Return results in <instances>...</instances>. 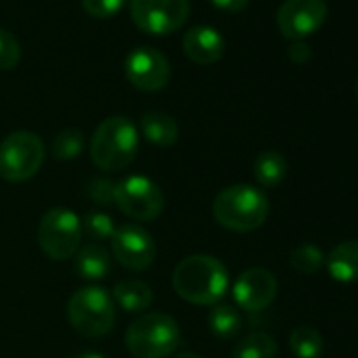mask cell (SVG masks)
Here are the masks:
<instances>
[{
  "label": "cell",
  "instance_id": "cell-15",
  "mask_svg": "<svg viewBox=\"0 0 358 358\" xmlns=\"http://www.w3.org/2000/svg\"><path fill=\"white\" fill-rule=\"evenodd\" d=\"M329 274L339 282H358V241L339 243L324 257Z\"/></svg>",
  "mask_w": 358,
  "mask_h": 358
},
{
  "label": "cell",
  "instance_id": "cell-18",
  "mask_svg": "<svg viewBox=\"0 0 358 358\" xmlns=\"http://www.w3.org/2000/svg\"><path fill=\"white\" fill-rule=\"evenodd\" d=\"M114 303L127 312H143L154 301V291L143 280H120L112 293Z\"/></svg>",
  "mask_w": 358,
  "mask_h": 358
},
{
  "label": "cell",
  "instance_id": "cell-33",
  "mask_svg": "<svg viewBox=\"0 0 358 358\" xmlns=\"http://www.w3.org/2000/svg\"><path fill=\"white\" fill-rule=\"evenodd\" d=\"M356 99H358V83H356Z\"/></svg>",
  "mask_w": 358,
  "mask_h": 358
},
{
  "label": "cell",
  "instance_id": "cell-27",
  "mask_svg": "<svg viewBox=\"0 0 358 358\" xmlns=\"http://www.w3.org/2000/svg\"><path fill=\"white\" fill-rule=\"evenodd\" d=\"M124 5V0H83V9L97 20L116 15Z\"/></svg>",
  "mask_w": 358,
  "mask_h": 358
},
{
  "label": "cell",
  "instance_id": "cell-6",
  "mask_svg": "<svg viewBox=\"0 0 358 358\" xmlns=\"http://www.w3.org/2000/svg\"><path fill=\"white\" fill-rule=\"evenodd\" d=\"M45 143L32 131H15L0 141V177L20 184L34 177L45 162Z\"/></svg>",
  "mask_w": 358,
  "mask_h": 358
},
{
  "label": "cell",
  "instance_id": "cell-32",
  "mask_svg": "<svg viewBox=\"0 0 358 358\" xmlns=\"http://www.w3.org/2000/svg\"><path fill=\"white\" fill-rule=\"evenodd\" d=\"M175 358H203V356L196 354V352H182V354H177Z\"/></svg>",
  "mask_w": 358,
  "mask_h": 358
},
{
  "label": "cell",
  "instance_id": "cell-12",
  "mask_svg": "<svg viewBox=\"0 0 358 358\" xmlns=\"http://www.w3.org/2000/svg\"><path fill=\"white\" fill-rule=\"evenodd\" d=\"M110 241H112V253L122 268L145 270L154 264L156 245L145 228L137 224H124L116 228Z\"/></svg>",
  "mask_w": 358,
  "mask_h": 358
},
{
  "label": "cell",
  "instance_id": "cell-28",
  "mask_svg": "<svg viewBox=\"0 0 358 358\" xmlns=\"http://www.w3.org/2000/svg\"><path fill=\"white\" fill-rule=\"evenodd\" d=\"M114 188L116 184L108 182V179H93L89 184V196L97 205H112L114 203Z\"/></svg>",
  "mask_w": 358,
  "mask_h": 358
},
{
  "label": "cell",
  "instance_id": "cell-3",
  "mask_svg": "<svg viewBox=\"0 0 358 358\" xmlns=\"http://www.w3.org/2000/svg\"><path fill=\"white\" fill-rule=\"evenodd\" d=\"M91 160L97 169L114 173L127 169L139 150L137 127L127 116H110L91 137Z\"/></svg>",
  "mask_w": 358,
  "mask_h": 358
},
{
  "label": "cell",
  "instance_id": "cell-26",
  "mask_svg": "<svg viewBox=\"0 0 358 358\" xmlns=\"http://www.w3.org/2000/svg\"><path fill=\"white\" fill-rule=\"evenodd\" d=\"M22 59L20 41L5 28H0V70H11Z\"/></svg>",
  "mask_w": 358,
  "mask_h": 358
},
{
  "label": "cell",
  "instance_id": "cell-16",
  "mask_svg": "<svg viewBox=\"0 0 358 358\" xmlns=\"http://www.w3.org/2000/svg\"><path fill=\"white\" fill-rule=\"evenodd\" d=\"M139 129L150 143L160 145V148L173 145L179 137V127H177L175 118L160 110L145 112L139 120Z\"/></svg>",
  "mask_w": 358,
  "mask_h": 358
},
{
  "label": "cell",
  "instance_id": "cell-22",
  "mask_svg": "<svg viewBox=\"0 0 358 358\" xmlns=\"http://www.w3.org/2000/svg\"><path fill=\"white\" fill-rule=\"evenodd\" d=\"M278 343L268 333H251L234 348V358H276Z\"/></svg>",
  "mask_w": 358,
  "mask_h": 358
},
{
  "label": "cell",
  "instance_id": "cell-13",
  "mask_svg": "<svg viewBox=\"0 0 358 358\" xmlns=\"http://www.w3.org/2000/svg\"><path fill=\"white\" fill-rule=\"evenodd\" d=\"M278 293L276 276L266 268H249L245 270L232 289L234 301L247 312H262L266 310Z\"/></svg>",
  "mask_w": 358,
  "mask_h": 358
},
{
  "label": "cell",
  "instance_id": "cell-1",
  "mask_svg": "<svg viewBox=\"0 0 358 358\" xmlns=\"http://www.w3.org/2000/svg\"><path fill=\"white\" fill-rule=\"evenodd\" d=\"M175 293L196 306H215L228 291V270L213 255H190L173 270Z\"/></svg>",
  "mask_w": 358,
  "mask_h": 358
},
{
  "label": "cell",
  "instance_id": "cell-5",
  "mask_svg": "<svg viewBox=\"0 0 358 358\" xmlns=\"http://www.w3.org/2000/svg\"><path fill=\"white\" fill-rule=\"evenodd\" d=\"M68 320L85 337L106 335L116 320V303L101 287L76 289L68 301Z\"/></svg>",
  "mask_w": 358,
  "mask_h": 358
},
{
  "label": "cell",
  "instance_id": "cell-25",
  "mask_svg": "<svg viewBox=\"0 0 358 358\" xmlns=\"http://www.w3.org/2000/svg\"><path fill=\"white\" fill-rule=\"evenodd\" d=\"M80 224H83V234L87 232V236L93 241H108L116 232L114 220L103 211H89Z\"/></svg>",
  "mask_w": 358,
  "mask_h": 358
},
{
  "label": "cell",
  "instance_id": "cell-9",
  "mask_svg": "<svg viewBox=\"0 0 358 358\" xmlns=\"http://www.w3.org/2000/svg\"><path fill=\"white\" fill-rule=\"evenodd\" d=\"M133 24L145 32L164 36L184 28L190 17V0H131Z\"/></svg>",
  "mask_w": 358,
  "mask_h": 358
},
{
  "label": "cell",
  "instance_id": "cell-29",
  "mask_svg": "<svg viewBox=\"0 0 358 358\" xmlns=\"http://www.w3.org/2000/svg\"><path fill=\"white\" fill-rule=\"evenodd\" d=\"M310 57H312V49H310V45L306 41H291V45H289V59L293 64H297V66L308 64Z\"/></svg>",
  "mask_w": 358,
  "mask_h": 358
},
{
  "label": "cell",
  "instance_id": "cell-23",
  "mask_svg": "<svg viewBox=\"0 0 358 358\" xmlns=\"http://www.w3.org/2000/svg\"><path fill=\"white\" fill-rule=\"evenodd\" d=\"M324 257H327V255H324L316 245L306 243V245H299L297 249L291 251L289 264H291V268H293L295 272L310 276V274H316V272L324 266Z\"/></svg>",
  "mask_w": 358,
  "mask_h": 358
},
{
  "label": "cell",
  "instance_id": "cell-19",
  "mask_svg": "<svg viewBox=\"0 0 358 358\" xmlns=\"http://www.w3.org/2000/svg\"><path fill=\"white\" fill-rule=\"evenodd\" d=\"M287 160L276 150H266L255 158L253 175L262 188H276L285 182L287 177Z\"/></svg>",
  "mask_w": 358,
  "mask_h": 358
},
{
  "label": "cell",
  "instance_id": "cell-7",
  "mask_svg": "<svg viewBox=\"0 0 358 358\" xmlns=\"http://www.w3.org/2000/svg\"><path fill=\"white\" fill-rule=\"evenodd\" d=\"M83 241L80 217L70 211L55 207L47 211L38 224V245L47 257L64 262L76 255Z\"/></svg>",
  "mask_w": 358,
  "mask_h": 358
},
{
  "label": "cell",
  "instance_id": "cell-14",
  "mask_svg": "<svg viewBox=\"0 0 358 358\" xmlns=\"http://www.w3.org/2000/svg\"><path fill=\"white\" fill-rule=\"evenodd\" d=\"M226 41L211 26H194L184 34V53L199 66H211L224 57Z\"/></svg>",
  "mask_w": 358,
  "mask_h": 358
},
{
  "label": "cell",
  "instance_id": "cell-21",
  "mask_svg": "<svg viewBox=\"0 0 358 358\" xmlns=\"http://www.w3.org/2000/svg\"><path fill=\"white\" fill-rule=\"evenodd\" d=\"M289 345H291V352L297 358H320L322 356V350H324L322 335L318 333V329H314L310 324L295 327L291 331Z\"/></svg>",
  "mask_w": 358,
  "mask_h": 358
},
{
  "label": "cell",
  "instance_id": "cell-10",
  "mask_svg": "<svg viewBox=\"0 0 358 358\" xmlns=\"http://www.w3.org/2000/svg\"><path fill=\"white\" fill-rule=\"evenodd\" d=\"M327 20L324 0H285L276 13V26L289 41H303L318 32Z\"/></svg>",
  "mask_w": 358,
  "mask_h": 358
},
{
  "label": "cell",
  "instance_id": "cell-4",
  "mask_svg": "<svg viewBox=\"0 0 358 358\" xmlns=\"http://www.w3.org/2000/svg\"><path fill=\"white\" fill-rule=\"evenodd\" d=\"M124 341L129 352L137 358H166L179 348L182 331L173 316L150 312L129 324Z\"/></svg>",
  "mask_w": 358,
  "mask_h": 358
},
{
  "label": "cell",
  "instance_id": "cell-20",
  "mask_svg": "<svg viewBox=\"0 0 358 358\" xmlns=\"http://www.w3.org/2000/svg\"><path fill=\"white\" fill-rule=\"evenodd\" d=\"M243 327V318L238 310L230 303H215L209 312V329L220 339H234Z\"/></svg>",
  "mask_w": 358,
  "mask_h": 358
},
{
  "label": "cell",
  "instance_id": "cell-24",
  "mask_svg": "<svg viewBox=\"0 0 358 358\" xmlns=\"http://www.w3.org/2000/svg\"><path fill=\"white\" fill-rule=\"evenodd\" d=\"M85 148V135L78 129H64L53 139V156L57 160H74L83 154Z\"/></svg>",
  "mask_w": 358,
  "mask_h": 358
},
{
  "label": "cell",
  "instance_id": "cell-11",
  "mask_svg": "<svg viewBox=\"0 0 358 358\" xmlns=\"http://www.w3.org/2000/svg\"><path fill=\"white\" fill-rule=\"evenodd\" d=\"M124 74L127 80L145 93L160 91L171 80V66L169 59L152 47L133 49L124 59Z\"/></svg>",
  "mask_w": 358,
  "mask_h": 358
},
{
  "label": "cell",
  "instance_id": "cell-17",
  "mask_svg": "<svg viewBox=\"0 0 358 358\" xmlns=\"http://www.w3.org/2000/svg\"><path fill=\"white\" fill-rule=\"evenodd\" d=\"M74 268L80 278L85 280H101L110 274L112 262L103 247L99 245H87L76 251L74 255Z\"/></svg>",
  "mask_w": 358,
  "mask_h": 358
},
{
  "label": "cell",
  "instance_id": "cell-8",
  "mask_svg": "<svg viewBox=\"0 0 358 358\" xmlns=\"http://www.w3.org/2000/svg\"><path fill=\"white\" fill-rule=\"evenodd\" d=\"M114 205L135 222H152L164 209V194L152 179L129 175L114 188Z\"/></svg>",
  "mask_w": 358,
  "mask_h": 358
},
{
  "label": "cell",
  "instance_id": "cell-31",
  "mask_svg": "<svg viewBox=\"0 0 358 358\" xmlns=\"http://www.w3.org/2000/svg\"><path fill=\"white\" fill-rule=\"evenodd\" d=\"M74 358H103L99 352H80V354H76Z\"/></svg>",
  "mask_w": 358,
  "mask_h": 358
},
{
  "label": "cell",
  "instance_id": "cell-2",
  "mask_svg": "<svg viewBox=\"0 0 358 358\" xmlns=\"http://www.w3.org/2000/svg\"><path fill=\"white\" fill-rule=\"evenodd\" d=\"M268 196L249 184L224 188L213 201V217L232 232H253L268 220Z\"/></svg>",
  "mask_w": 358,
  "mask_h": 358
},
{
  "label": "cell",
  "instance_id": "cell-30",
  "mask_svg": "<svg viewBox=\"0 0 358 358\" xmlns=\"http://www.w3.org/2000/svg\"><path fill=\"white\" fill-rule=\"evenodd\" d=\"M251 0H211V5L226 13H241L249 7Z\"/></svg>",
  "mask_w": 358,
  "mask_h": 358
}]
</instances>
